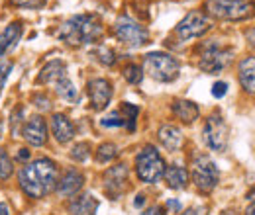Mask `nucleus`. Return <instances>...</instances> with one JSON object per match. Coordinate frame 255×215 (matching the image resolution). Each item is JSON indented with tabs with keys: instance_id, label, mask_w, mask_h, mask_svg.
Listing matches in <instances>:
<instances>
[{
	"instance_id": "nucleus-3",
	"label": "nucleus",
	"mask_w": 255,
	"mask_h": 215,
	"mask_svg": "<svg viewBox=\"0 0 255 215\" xmlns=\"http://www.w3.org/2000/svg\"><path fill=\"white\" fill-rule=\"evenodd\" d=\"M234 47L220 39H208L198 49V69L208 74H218L234 63Z\"/></svg>"
},
{
	"instance_id": "nucleus-22",
	"label": "nucleus",
	"mask_w": 255,
	"mask_h": 215,
	"mask_svg": "<svg viewBox=\"0 0 255 215\" xmlns=\"http://www.w3.org/2000/svg\"><path fill=\"white\" fill-rule=\"evenodd\" d=\"M20 37H22L20 22H12L0 31V57H4L8 51H12L16 47V43L20 41Z\"/></svg>"
},
{
	"instance_id": "nucleus-12",
	"label": "nucleus",
	"mask_w": 255,
	"mask_h": 215,
	"mask_svg": "<svg viewBox=\"0 0 255 215\" xmlns=\"http://www.w3.org/2000/svg\"><path fill=\"white\" fill-rule=\"evenodd\" d=\"M128 176H129V170H128V164L120 162V164H114L110 166L106 172H104V192L116 200L120 198L128 188Z\"/></svg>"
},
{
	"instance_id": "nucleus-37",
	"label": "nucleus",
	"mask_w": 255,
	"mask_h": 215,
	"mask_svg": "<svg viewBox=\"0 0 255 215\" xmlns=\"http://www.w3.org/2000/svg\"><path fill=\"white\" fill-rule=\"evenodd\" d=\"M246 41H248V45H250L252 49H255V26L246 30Z\"/></svg>"
},
{
	"instance_id": "nucleus-36",
	"label": "nucleus",
	"mask_w": 255,
	"mask_h": 215,
	"mask_svg": "<svg viewBox=\"0 0 255 215\" xmlns=\"http://www.w3.org/2000/svg\"><path fill=\"white\" fill-rule=\"evenodd\" d=\"M139 215H167V208H163V206H151V208H147L143 214Z\"/></svg>"
},
{
	"instance_id": "nucleus-17",
	"label": "nucleus",
	"mask_w": 255,
	"mask_h": 215,
	"mask_svg": "<svg viewBox=\"0 0 255 215\" xmlns=\"http://www.w3.org/2000/svg\"><path fill=\"white\" fill-rule=\"evenodd\" d=\"M51 133L57 143L67 145L75 137V123L71 122L65 114H53L51 116Z\"/></svg>"
},
{
	"instance_id": "nucleus-19",
	"label": "nucleus",
	"mask_w": 255,
	"mask_h": 215,
	"mask_svg": "<svg viewBox=\"0 0 255 215\" xmlns=\"http://www.w3.org/2000/svg\"><path fill=\"white\" fill-rule=\"evenodd\" d=\"M163 180H165L167 188H171V190H185L189 186L191 176L183 164H169L163 172Z\"/></svg>"
},
{
	"instance_id": "nucleus-32",
	"label": "nucleus",
	"mask_w": 255,
	"mask_h": 215,
	"mask_svg": "<svg viewBox=\"0 0 255 215\" xmlns=\"http://www.w3.org/2000/svg\"><path fill=\"white\" fill-rule=\"evenodd\" d=\"M33 106L35 108H39L41 112H47V110H51V100L45 96V94H35L32 98Z\"/></svg>"
},
{
	"instance_id": "nucleus-7",
	"label": "nucleus",
	"mask_w": 255,
	"mask_h": 215,
	"mask_svg": "<svg viewBox=\"0 0 255 215\" xmlns=\"http://www.w3.org/2000/svg\"><path fill=\"white\" fill-rule=\"evenodd\" d=\"M191 180L202 194H210L218 182H220V170L216 166V162L208 156V154L198 153L192 158V168H191Z\"/></svg>"
},
{
	"instance_id": "nucleus-30",
	"label": "nucleus",
	"mask_w": 255,
	"mask_h": 215,
	"mask_svg": "<svg viewBox=\"0 0 255 215\" xmlns=\"http://www.w3.org/2000/svg\"><path fill=\"white\" fill-rule=\"evenodd\" d=\"M100 125L106 127V129H112V127H124V125H126V120H124V116L116 110V112H110L108 116H104V118L100 120Z\"/></svg>"
},
{
	"instance_id": "nucleus-42",
	"label": "nucleus",
	"mask_w": 255,
	"mask_h": 215,
	"mask_svg": "<svg viewBox=\"0 0 255 215\" xmlns=\"http://www.w3.org/2000/svg\"><path fill=\"white\" fill-rule=\"evenodd\" d=\"M0 215H10V208L6 202H0Z\"/></svg>"
},
{
	"instance_id": "nucleus-11",
	"label": "nucleus",
	"mask_w": 255,
	"mask_h": 215,
	"mask_svg": "<svg viewBox=\"0 0 255 215\" xmlns=\"http://www.w3.org/2000/svg\"><path fill=\"white\" fill-rule=\"evenodd\" d=\"M87 92H89V100H91V108L95 112H102L108 108L114 88H112V82L108 78L98 76V78H91L87 82Z\"/></svg>"
},
{
	"instance_id": "nucleus-35",
	"label": "nucleus",
	"mask_w": 255,
	"mask_h": 215,
	"mask_svg": "<svg viewBox=\"0 0 255 215\" xmlns=\"http://www.w3.org/2000/svg\"><path fill=\"white\" fill-rule=\"evenodd\" d=\"M179 215H208V208L206 206H191L185 212H179Z\"/></svg>"
},
{
	"instance_id": "nucleus-26",
	"label": "nucleus",
	"mask_w": 255,
	"mask_h": 215,
	"mask_svg": "<svg viewBox=\"0 0 255 215\" xmlns=\"http://www.w3.org/2000/svg\"><path fill=\"white\" fill-rule=\"evenodd\" d=\"M122 76L129 84H139L143 80V69L139 65H135V63H128L126 67L122 69Z\"/></svg>"
},
{
	"instance_id": "nucleus-33",
	"label": "nucleus",
	"mask_w": 255,
	"mask_h": 215,
	"mask_svg": "<svg viewBox=\"0 0 255 215\" xmlns=\"http://www.w3.org/2000/svg\"><path fill=\"white\" fill-rule=\"evenodd\" d=\"M12 61H0V90L4 88V84H6V78H8V74H10V71H12Z\"/></svg>"
},
{
	"instance_id": "nucleus-38",
	"label": "nucleus",
	"mask_w": 255,
	"mask_h": 215,
	"mask_svg": "<svg viewBox=\"0 0 255 215\" xmlns=\"http://www.w3.org/2000/svg\"><path fill=\"white\" fill-rule=\"evenodd\" d=\"M248 200H250V204H248V208H246V214L244 215H255V190L248 196Z\"/></svg>"
},
{
	"instance_id": "nucleus-15",
	"label": "nucleus",
	"mask_w": 255,
	"mask_h": 215,
	"mask_svg": "<svg viewBox=\"0 0 255 215\" xmlns=\"http://www.w3.org/2000/svg\"><path fill=\"white\" fill-rule=\"evenodd\" d=\"M238 82L248 96H255V55H246L238 61Z\"/></svg>"
},
{
	"instance_id": "nucleus-5",
	"label": "nucleus",
	"mask_w": 255,
	"mask_h": 215,
	"mask_svg": "<svg viewBox=\"0 0 255 215\" xmlns=\"http://www.w3.org/2000/svg\"><path fill=\"white\" fill-rule=\"evenodd\" d=\"M143 72H147L153 80L169 84L175 82L181 74V63L177 57L165 51H151L143 57Z\"/></svg>"
},
{
	"instance_id": "nucleus-28",
	"label": "nucleus",
	"mask_w": 255,
	"mask_h": 215,
	"mask_svg": "<svg viewBox=\"0 0 255 215\" xmlns=\"http://www.w3.org/2000/svg\"><path fill=\"white\" fill-rule=\"evenodd\" d=\"M95 57L102 63L104 67H112V65L116 63V53H114V49L108 47V45H98L95 51Z\"/></svg>"
},
{
	"instance_id": "nucleus-24",
	"label": "nucleus",
	"mask_w": 255,
	"mask_h": 215,
	"mask_svg": "<svg viewBox=\"0 0 255 215\" xmlns=\"http://www.w3.org/2000/svg\"><path fill=\"white\" fill-rule=\"evenodd\" d=\"M118 153H120V151H118V145L106 141V143H100V145L96 147L95 158H96V162L106 164V162H112V160L118 156Z\"/></svg>"
},
{
	"instance_id": "nucleus-18",
	"label": "nucleus",
	"mask_w": 255,
	"mask_h": 215,
	"mask_svg": "<svg viewBox=\"0 0 255 215\" xmlns=\"http://www.w3.org/2000/svg\"><path fill=\"white\" fill-rule=\"evenodd\" d=\"M171 112H173V116H175L177 120H181V122L187 123V125H191V123H194L200 118V108H198V104H194L192 100H185V98L173 100Z\"/></svg>"
},
{
	"instance_id": "nucleus-4",
	"label": "nucleus",
	"mask_w": 255,
	"mask_h": 215,
	"mask_svg": "<svg viewBox=\"0 0 255 215\" xmlns=\"http://www.w3.org/2000/svg\"><path fill=\"white\" fill-rule=\"evenodd\" d=\"M204 14L210 20L244 22L255 16V2L252 0H206Z\"/></svg>"
},
{
	"instance_id": "nucleus-21",
	"label": "nucleus",
	"mask_w": 255,
	"mask_h": 215,
	"mask_svg": "<svg viewBox=\"0 0 255 215\" xmlns=\"http://www.w3.org/2000/svg\"><path fill=\"white\" fill-rule=\"evenodd\" d=\"M98 200H96L93 194H83V196H77L69 202V214L71 215H96L98 212Z\"/></svg>"
},
{
	"instance_id": "nucleus-23",
	"label": "nucleus",
	"mask_w": 255,
	"mask_h": 215,
	"mask_svg": "<svg viewBox=\"0 0 255 215\" xmlns=\"http://www.w3.org/2000/svg\"><path fill=\"white\" fill-rule=\"evenodd\" d=\"M53 86H55L57 96H59L61 100H65L67 104H77V102H79V90H77V86L73 84V80L69 78V74L63 76L59 82H55Z\"/></svg>"
},
{
	"instance_id": "nucleus-25",
	"label": "nucleus",
	"mask_w": 255,
	"mask_h": 215,
	"mask_svg": "<svg viewBox=\"0 0 255 215\" xmlns=\"http://www.w3.org/2000/svg\"><path fill=\"white\" fill-rule=\"evenodd\" d=\"M91 149H93V147H91L89 141H81V143H77V145L71 147L69 156H71L75 162H87L89 156H91Z\"/></svg>"
},
{
	"instance_id": "nucleus-34",
	"label": "nucleus",
	"mask_w": 255,
	"mask_h": 215,
	"mask_svg": "<svg viewBox=\"0 0 255 215\" xmlns=\"http://www.w3.org/2000/svg\"><path fill=\"white\" fill-rule=\"evenodd\" d=\"M210 92H212L214 98H218V100H220V98H224V96L228 94V82H224V80H216V82L212 84V90H210Z\"/></svg>"
},
{
	"instance_id": "nucleus-43",
	"label": "nucleus",
	"mask_w": 255,
	"mask_h": 215,
	"mask_svg": "<svg viewBox=\"0 0 255 215\" xmlns=\"http://www.w3.org/2000/svg\"><path fill=\"white\" fill-rule=\"evenodd\" d=\"M0 137H2V120H0Z\"/></svg>"
},
{
	"instance_id": "nucleus-2",
	"label": "nucleus",
	"mask_w": 255,
	"mask_h": 215,
	"mask_svg": "<svg viewBox=\"0 0 255 215\" xmlns=\"http://www.w3.org/2000/svg\"><path fill=\"white\" fill-rule=\"evenodd\" d=\"M102 31H104L102 22L95 14H77L59 26L57 37L71 47H81L98 41Z\"/></svg>"
},
{
	"instance_id": "nucleus-40",
	"label": "nucleus",
	"mask_w": 255,
	"mask_h": 215,
	"mask_svg": "<svg viewBox=\"0 0 255 215\" xmlns=\"http://www.w3.org/2000/svg\"><path fill=\"white\" fill-rule=\"evenodd\" d=\"M165 208H169V210H173L175 214H179V212H181V202H177V200H167Z\"/></svg>"
},
{
	"instance_id": "nucleus-41",
	"label": "nucleus",
	"mask_w": 255,
	"mask_h": 215,
	"mask_svg": "<svg viewBox=\"0 0 255 215\" xmlns=\"http://www.w3.org/2000/svg\"><path fill=\"white\" fill-rule=\"evenodd\" d=\"M143 204H145V194H137L133 200V208H141Z\"/></svg>"
},
{
	"instance_id": "nucleus-1",
	"label": "nucleus",
	"mask_w": 255,
	"mask_h": 215,
	"mask_svg": "<svg viewBox=\"0 0 255 215\" xmlns=\"http://www.w3.org/2000/svg\"><path fill=\"white\" fill-rule=\"evenodd\" d=\"M57 164L47 158V156H41L37 160H33L30 164H24L22 170L18 172V182L22 192L33 198V200H41L45 198L49 192L55 190L57 184Z\"/></svg>"
},
{
	"instance_id": "nucleus-13",
	"label": "nucleus",
	"mask_w": 255,
	"mask_h": 215,
	"mask_svg": "<svg viewBox=\"0 0 255 215\" xmlns=\"http://www.w3.org/2000/svg\"><path fill=\"white\" fill-rule=\"evenodd\" d=\"M22 137L32 145V147H43L49 137L47 123L41 116H32L22 127Z\"/></svg>"
},
{
	"instance_id": "nucleus-14",
	"label": "nucleus",
	"mask_w": 255,
	"mask_h": 215,
	"mask_svg": "<svg viewBox=\"0 0 255 215\" xmlns=\"http://www.w3.org/2000/svg\"><path fill=\"white\" fill-rule=\"evenodd\" d=\"M85 186V174L79 168H67L61 178H57L55 192L61 198H73L77 196Z\"/></svg>"
},
{
	"instance_id": "nucleus-16",
	"label": "nucleus",
	"mask_w": 255,
	"mask_h": 215,
	"mask_svg": "<svg viewBox=\"0 0 255 215\" xmlns=\"http://www.w3.org/2000/svg\"><path fill=\"white\" fill-rule=\"evenodd\" d=\"M157 139H159L161 145L165 147V151H169V153L181 151V147H183V143H185L183 131H181L177 125H173V123H163V125H159V129H157Z\"/></svg>"
},
{
	"instance_id": "nucleus-8",
	"label": "nucleus",
	"mask_w": 255,
	"mask_h": 215,
	"mask_svg": "<svg viewBox=\"0 0 255 215\" xmlns=\"http://www.w3.org/2000/svg\"><path fill=\"white\" fill-rule=\"evenodd\" d=\"M114 35L118 37V41H122L124 45L133 47V49L149 43V30L126 14L114 22Z\"/></svg>"
},
{
	"instance_id": "nucleus-39",
	"label": "nucleus",
	"mask_w": 255,
	"mask_h": 215,
	"mask_svg": "<svg viewBox=\"0 0 255 215\" xmlns=\"http://www.w3.org/2000/svg\"><path fill=\"white\" fill-rule=\"evenodd\" d=\"M16 158H18V162H28L30 160V149H18V154H16Z\"/></svg>"
},
{
	"instance_id": "nucleus-10",
	"label": "nucleus",
	"mask_w": 255,
	"mask_h": 215,
	"mask_svg": "<svg viewBox=\"0 0 255 215\" xmlns=\"http://www.w3.org/2000/svg\"><path fill=\"white\" fill-rule=\"evenodd\" d=\"M214 28V22L202 12V10H191L177 26H175V35L181 41H191L196 37L206 35Z\"/></svg>"
},
{
	"instance_id": "nucleus-9",
	"label": "nucleus",
	"mask_w": 255,
	"mask_h": 215,
	"mask_svg": "<svg viewBox=\"0 0 255 215\" xmlns=\"http://www.w3.org/2000/svg\"><path fill=\"white\" fill-rule=\"evenodd\" d=\"M202 141L208 149L216 151V153H224L228 149V141H230V129L228 123L222 118V114L214 112L210 114L204 125H202Z\"/></svg>"
},
{
	"instance_id": "nucleus-6",
	"label": "nucleus",
	"mask_w": 255,
	"mask_h": 215,
	"mask_svg": "<svg viewBox=\"0 0 255 215\" xmlns=\"http://www.w3.org/2000/svg\"><path fill=\"white\" fill-rule=\"evenodd\" d=\"M135 174L143 184H157L163 178V172L167 168L165 158L161 156L157 147L153 145H145L139 149V153L135 154Z\"/></svg>"
},
{
	"instance_id": "nucleus-31",
	"label": "nucleus",
	"mask_w": 255,
	"mask_h": 215,
	"mask_svg": "<svg viewBox=\"0 0 255 215\" xmlns=\"http://www.w3.org/2000/svg\"><path fill=\"white\" fill-rule=\"evenodd\" d=\"M12 4L20 6V8H28V10H37V8H43L47 0H10Z\"/></svg>"
},
{
	"instance_id": "nucleus-20",
	"label": "nucleus",
	"mask_w": 255,
	"mask_h": 215,
	"mask_svg": "<svg viewBox=\"0 0 255 215\" xmlns=\"http://www.w3.org/2000/svg\"><path fill=\"white\" fill-rule=\"evenodd\" d=\"M63 76H67V65L61 59H53V61L43 65V69L37 74V82L39 84H55Z\"/></svg>"
},
{
	"instance_id": "nucleus-29",
	"label": "nucleus",
	"mask_w": 255,
	"mask_h": 215,
	"mask_svg": "<svg viewBox=\"0 0 255 215\" xmlns=\"http://www.w3.org/2000/svg\"><path fill=\"white\" fill-rule=\"evenodd\" d=\"M14 172V162L4 149H0V180H8Z\"/></svg>"
},
{
	"instance_id": "nucleus-27",
	"label": "nucleus",
	"mask_w": 255,
	"mask_h": 215,
	"mask_svg": "<svg viewBox=\"0 0 255 215\" xmlns=\"http://www.w3.org/2000/svg\"><path fill=\"white\" fill-rule=\"evenodd\" d=\"M120 114H122V116H124V120H126V127H128V129H129V131H133V129H135V120H137V116H139V108H137L135 104L122 102Z\"/></svg>"
}]
</instances>
